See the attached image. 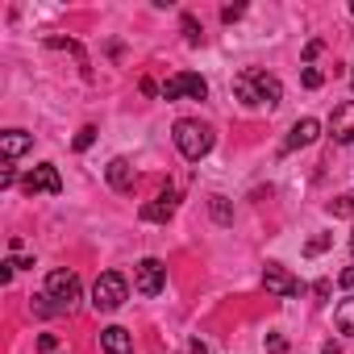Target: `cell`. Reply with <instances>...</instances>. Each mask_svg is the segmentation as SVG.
<instances>
[{"label":"cell","instance_id":"cell-1","mask_svg":"<svg viewBox=\"0 0 354 354\" xmlns=\"http://www.w3.org/2000/svg\"><path fill=\"white\" fill-rule=\"evenodd\" d=\"M234 96L246 109H275L283 100V84H279V75H271L263 67H246L234 75Z\"/></svg>","mask_w":354,"mask_h":354},{"label":"cell","instance_id":"cell-2","mask_svg":"<svg viewBox=\"0 0 354 354\" xmlns=\"http://www.w3.org/2000/svg\"><path fill=\"white\" fill-rule=\"evenodd\" d=\"M171 138H175V146H180V154H184V158H192V162H201V158L213 150V129H209L205 121H192V117L175 121Z\"/></svg>","mask_w":354,"mask_h":354},{"label":"cell","instance_id":"cell-3","mask_svg":"<svg viewBox=\"0 0 354 354\" xmlns=\"http://www.w3.org/2000/svg\"><path fill=\"white\" fill-rule=\"evenodd\" d=\"M125 296H129V283H125L121 271H104V275L92 283V304H96V313H113V308H121Z\"/></svg>","mask_w":354,"mask_h":354},{"label":"cell","instance_id":"cell-4","mask_svg":"<svg viewBox=\"0 0 354 354\" xmlns=\"http://www.w3.org/2000/svg\"><path fill=\"white\" fill-rule=\"evenodd\" d=\"M46 300H55L59 313H71V304L80 300V275L75 271H50L46 275Z\"/></svg>","mask_w":354,"mask_h":354},{"label":"cell","instance_id":"cell-5","mask_svg":"<svg viewBox=\"0 0 354 354\" xmlns=\"http://www.w3.org/2000/svg\"><path fill=\"white\" fill-rule=\"evenodd\" d=\"M205 96H209V84L196 71H180L162 84V100H205Z\"/></svg>","mask_w":354,"mask_h":354},{"label":"cell","instance_id":"cell-6","mask_svg":"<svg viewBox=\"0 0 354 354\" xmlns=\"http://www.w3.org/2000/svg\"><path fill=\"white\" fill-rule=\"evenodd\" d=\"M21 188H26V196H59L63 192V180H59V167L55 162H42V167H34L26 180H21Z\"/></svg>","mask_w":354,"mask_h":354},{"label":"cell","instance_id":"cell-7","mask_svg":"<svg viewBox=\"0 0 354 354\" xmlns=\"http://www.w3.org/2000/svg\"><path fill=\"white\" fill-rule=\"evenodd\" d=\"M133 288H138L142 296H158V292L167 288V267H162L158 259H142V263L133 267Z\"/></svg>","mask_w":354,"mask_h":354},{"label":"cell","instance_id":"cell-8","mask_svg":"<svg viewBox=\"0 0 354 354\" xmlns=\"http://www.w3.org/2000/svg\"><path fill=\"white\" fill-rule=\"evenodd\" d=\"M263 283H267L271 296H283V300L304 296V283H300L296 275H288V267H279V263H267V267H263Z\"/></svg>","mask_w":354,"mask_h":354},{"label":"cell","instance_id":"cell-9","mask_svg":"<svg viewBox=\"0 0 354 354\" xmlns=\"http://www.w3.org/2000/svg\"><path fill=\"white\" fill-rule=\"evenodd\" d=\"M329 133H333V142H342V146L354 142V100H342V104L333 109V117H329Z\"/></svg>","mask_w":354,"mask_h":354},{"label":"cell","instance_id":"cell-10","mask_svg":"<svg viewBox=\"0 0 354 354\" xmlns=\"http://www.w3.org/2000/svg\"><path fill=\"white\" fill-rule=\"evenodd\" d=\"M175 209H180V192L167 188V192H158L150 205H142V221H171Z\"/></svg>","mask_w":354,"mask_h":354},{"label":"cell","instance_id":"cell-11","mask_svg":"<svg viewBox=\"0 0 354 354\" xmlns=\"http://www.w3.org/2000/svg\"><path fill=\"white\" fill-rule=\"evenodd\" d=\"M317 133H321V121L300 117V121L292 125V133L283 138V154H292V150H300V146H313V142H317Z\"/></svg>","mask_w":354,"mask_h":354},{"label":"cell","instance_id":"cell-12","mask_svg":"<svg viewBox=\"0 0 354 354\" xmlns=\"http://www.w3.org/2000/svg\"><path fill=\"white\" fill-rule=\"evenodd\" d=\"M100 350H104V354H133V337H129V329H121V325L100 329Z\"/></svg>","mask_w":354,"mask_h":354},{"label":"cell","instance_id":"cell-13","mask_svg":"<svg viewBox=\"0 0 354 354\" xmlns=\"http://www.w3.org/2000/svg\"><path fill=\"white\" fill-rule=\"evenodd\" d=\"M34 146V133H26V129H5L0 133V150H5V162H13L17 154H26Z\"/></svg>","mask_w":354,"mask_h":354},{"label":"cell","instance_id":"cell-14","mask_svg":"<svg viewBox=\"0 0 354 354\" xmlns=\"http://www.w3.org/2000/svg\"><path fill=\"white\" fill-rule=\"evenodd\" d=\"M109 184H113L117 192H133V184H138V175H133L129 158H113V162H109Z\"/></svg>","mask_w":354,"mask_h":354},{"label":"cell","instance_id":"cell-15","mask_svg":"<svg viewBox=\"0 0 354 354\" xmlns=\"http://www.w3.org/2000/svg\"><path fill=\"white\" fill-rule=\"evenodd\" d=\"M333 321H337V329H342V333H350V337H354V296H346V300L333 308Z\"/></svg>","mask_w":354,"mask_h":354},{"label":"cell","instance_id":"cell-16","mask_svg":"<svg viewBox=\"0 0 354 354\" xmlns=\"http://www.w3.org/2000/svg\"><path fill=\"white\" fill-rule=\"evenodd\" d=\"M213 217H217L221 225H230V221H234V213H230V201H225V196H213Z\"/></svg>","mask_w":354,"mask_h":354},{"label":"cell","instance_id":"cell-17","mask_svg":"<svg viewBox=\"0 0 354 354\" xmlns=\"http://www.w3.org/2000/svg\"><path fill=\"white\" fill-rule=\"evenodd\" d=\"M184 34H188V42H192V46H201V42H205V34H201V26H196V17H192V13L184 17Z\"/></svg>","mask_w":354,"mask_h":354},{"label":"cell","instance_id":"cell-18","mask_svg":"<svg viewBox=\"0 0 354 354\" xmlns=\"http://www.w3.org/2000/svg\"><path fill=\"white\" fill-rule=\"evenodd\" d=\"M333 217H354V196H337L333 201Z\"/></svg>","mask_w":354,"mask_h":354},{"label":"cell","instance_id":"cell-19","mask_svg":"<svg viewBox=\"0 0 354 354\" xmlns=\"http://www.w3.org/2000/svg\"><path fill=\"white\" fill-rule=\"evenodd\" d=\"M92 142H96V129H92V125H84V129L75 133V150H88Z\"/></svg>","mask_w":354,"mask_h":354},{"label":"cell","instance_id":"cell-20","mask_svg":"<svg viewBox=\"0 0 354 354\" xmlns=\"http://www.w3.org/2000/svg\"><path fill=\"white\" fill-rule=\"evenodd\" d=\"M329 242H333L329 234H317V238H313V242L304 246V254H321V250H329Z\"/></svg>","mask_w":354,"mask_h":354},{"label":"cell","instance_id":"cell-21","mask_svg":"<svg viewBox=\"0 0 354 354\" xmlns=\"http://www.w3.org/2000/svg\"><path fill=\"white\" fill-rule=\"evenodd\" d=\"M300 80H304V88H321V84H325V75H321L317 67H304V75H300Z\"/></svg>","mask_w":354,"mask_h":354},{"label":"cell","instance_id":"cell-22","mask_svg":"<svg viewBox=\"0 0 354 354\" xmlns=\"http://www.w3.org/2000/svg\"><path fill=\"white\" fill-rule=\"evenodd\" d=\"M242 13H246V5H225V9H221V21H238Z\"/></svg>","mask_w":354,"mask_h":354},{"label":"cell","instance_id":"cell-23","mask_svg":"<svg viewBox=\"0 0 354 354\" xmlns=\"http://www.w3.org/2000/svg\"><path fill=\"white\" fill-rule=\"evenodd\" d=\"M267 350H271V354H283V350H288V337L271 333V337H267Z\"/></svg>","mask_w":354,"mask_h":354},{"label":"cell","instance_id":"cell-24","mask_svg":"<svg viewBox=\"0 0 354 354\" xmlns=\"http://www.w3.org/2000/svg\"><path fill=\"white\" fill-rule=\"evenodd\" d=\"M337 283H342V288H346V292H354V267H346V271H342V275H337Z\"/></svg>","mask_w":354,"mask_h":354},{"label":"cell","instance_id":"cell-25","mask_svg":"<svg viewBox=\"0 0 354 354\" xmlns=\"http://www.w3.org/2000/svg\"><path fill=\"white\" fill-rule=\"evenodd\" d=\"M188 354H209V350H205V342H201V337H192V342H188Z\"/></svg>","mask_w":354,"mask_h":354},{"label":"cell","instance_id":"cell-26","mask_svg":"<svg viewBox=\"0 0 354 354\" xmlns=\"http://www.w3.org/2000/svg\"><path fill=\"white\" fill-rule=\"evenodd\" d=\"M321 354H342V350H337L333 342H325V346H321Z\"/></svg>","mask_w":354,"mask_h":354},{"label":"cell","instance_id":"cell-27","mask_svg":"<svg viewBox=\"0 0 354 354\" xmlns=\"http://www.w3.org/2000/svg\"><path fill=\"white\" fill-rule=\"evenodd\" d=\"M350 254H354V234H350Z\"/></svg>","mask_w":354,"mask_h":354},{"label":"cell","instance_id":"cell-28","mask_svg":"<svg viewBox=\"0 0 354 354\" xmlns=\"http://www.w3.org/2000/svg\"><path fill=\"white\" fill-rule=\"evenodd\" d=\"M350 67H354V63H350ZM350 84H354V71H350Z\"/></svg>","mask_w":354,"mask_h":354},{"label":"cell","instance_id":"cell-29","mask_svg":"<svg viewBox=\"0 0 354 354\" xmlns=\"http://www.w3.org/2000/svg\"><path fill=\"white\" fill-rule=\"evenodd\" d=\"M350 9H354V5H350Z\"/></svg>","mask_w":354,"mask_h":354}]
</instances>
